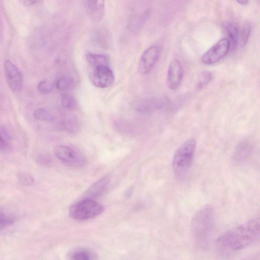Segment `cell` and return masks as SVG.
<instances>
[{
	"label": "cell",
	"mask_w": 260,
	"mask_h": 260,
	"mask_svg": "<svg viewBox=\"0 0 260 260\" xmlns=\"http://www.w3.org/2000/svg\"><path fill=\"white\" fill-rule=\"evenodd\" d=\"M258 217L229 230L216 240V246L222 253H231L247 248L259 239L260 225Z\"/></svg>",
	"instance_id": "cell-1"
},
{
	"label": "cell",
	"mask_w": 260,
	"mask_h": 260,
	"mask_svg": "<svg viewBox=\"0 0 260 260\" xmlns=\"http://www.w3.org/2000/svg\"><path fill=\"white\" fill-rule=\"evenodd\" d=\"M215 213L212 206L206 205L199 209L191 221V232L196 246L202 250L210 243L214 226Z\"/></svg>",
	"instance_id": "cell-2"
},
{
	"label": "cell",
	"mask_w": 260,
	"mask_h": 260,
	"mask_svg": "<svg viewBox=\"0 0 260 260\" xmlns=\"http://www.w3.org/2000/svg\"><path fill=\"white\" fill-rule=\"evenodd\" d=\"M196 141L193 138L186 140L175 151L172 160L174 174L178 178H183L188 171L196 148Z\"/></svg>",
	"instance_id": "cell-3"
},
{
	"label": "cell",
	"mask_w": 260,
	"mask_h": 260,
	"mask_svg": "<svg viewBox=\"0 0 260 260\" xmlns=\"http://www.w3.org/2000/svg\"><path fill=\"white\" fill-rule=\"evenodd\" d=\"M104 211V207L91 199L84 198L72 205L69 209L71 217L77 220L93 218Z\"/></svg>",
	"instance_id": "cell-4"
},
{
	"label": "cell",
	"mask_w": 260,
	"mask_h": 260,
	"mask_svg": "<svg viewBox=\"0 0 260 260\" xmlns=\"http://www.w3.org/2000/svg\"><path fill=\"white\" fill-rule=\"evenodd\" d=\"M54 152L58 159L69 166L79 168L86 164L83 154L70 146L58 145L54 148Z\"/></svg>",
	"instance_id": "cell-5"
},
{
	"label": "cell",
	"mask_w": 260,
	"mask_h": 260,
	"mask_svg": "<svg viewBox=\"0 0 260 260\" xmlns=\"http://www.w3.org/2000/svg\"><path fill=\"white\" fill-rule=\"evenodd\" d=\"M230 49L229 39L227 38L220 39L203 54L201 61L206 64L216 63L227 54Z\"/></svg>",
	"instance_id": "cell-6"
},
{
	"label": "cell",
	"mask_w": 260,
	"mask_h": 260,
	"mask_svg": "<svg viewBox=\"0 0 260 260\" xmlns=\"http://www.w3.org/2000/svg\"><path fill=\"white\" fill-rule=\"evenodd\" d=\"M89 78L91 82L99 88H107L114 82V76L108 66H101L92 68Z\"/></svg>",
	"instance_id": "cell-7"
},
{
	"label": "cell",
	"mask_w": 260,
	"mask_h": 260,
	"mask_svg": "<svg viewBox=\"0 0 260 260\" xmlns=\"http://www.w3.org/2000/svg\"><path fill=\"white\" fill-rule=\"evenodd\" d=\"M160 53L159 47L152 45L147 48L142 54L138 63V71L141 74L150 72L156 63Z\"/></svg>",
	"instance_id": "cell-8"
},
{
	"label": "cell",
	"mask_w": 260,
	"mask_h": 260,
	"mask_svg": "<svg viewBox=\"0 0 260 260\" xmlns=\"http://www.w3.org/2000/svg\"><path fill=\"white\" fill-rule=\"evenodd\" d=\"M4 70L9 87L14 92L20 91L23 84V76L20 70L9 60L5 62Z\"/></svg>",
	"instance_id": "cell-9"
},
{
	"label": "cell",
	"mask_w": 260,
	"mask_h": 260,
	"mask_svg": "<svg viewBox=\"0 0 260 260\" xmlns=\"http://www.w3.org/2000/svg\"><path fill=\"white\" fill-rule=\"evenodd\" d=\"M85 12L92 21H101L105 14V0H82Z\"/></svg>",
	"instance_id": "cell-10"
},
{
	"label": "cell",
	"mask_w": 260,
	"mask_h": 260,
	"mask_svg": "<svg viewBox=\"0 0 260 260\" xmlns=\"http://www.w3.org/2000/svg\"><path fill=\"white\" fill-rule=\"evenodd\" d=\"M183 69L180 61L174 59L169 64L167 71V84L170 89H177L180 85L183 78Z\"/></svg>",
	"instance_id": "cell-11"
},
{
	"label": "cell",
	"mask_w": 260,
	"mask_h": 260,
	"mask_svg": "<svg viewBox=\"0 0 260 260\" xmlns=\"http://www.w3.org/2000/svg\"><path fill=\"white\" fill-rule=\"evenodd\" d=\"M110 182V177L106 176L93 183L84 193V198L93 199L103 194Z\"/></svg>",
	"instance_id": "cell-12"
},
{
	"label": "cell",
	"mask_w": 260,
	"mask_h": 260,
	"mask_svg": "<svg viewBox=\"0 0 260 260\" xmlns=\"http://www.w3.org/2000/svg\"><path fill=\"white\" fill-rule=\"evenodd\" d=\"M222 27L228 36L230 49H235L239 43L240 31L238 25L234 22H224Z\"/></svg>",
	"instance_id": "cell-13"
},
{
	"label": "cell",
	"mask_w": 260,
	"mask_h": 260,
	"mask_svg": "<svg viewBox=\"0 0 260 260\" xmlns=\"http://www.w3.org/2000/svg\"><path fill=\"white\" fill-rule=\"evenodd\" d=\"M86 58L92 68L101 66H109L110 63L109 57L104 54L88 53L86 55Z\"/></svg>",
	"instance_id": "cell-14"
},
{
	"label": "cell",
	"mask_w": 260,
	"mask_h": 260,
	"mask_svg": "<svg viewBox=\"0 0 260 260\" xmlns=\"http://www.w3.org/2000/svg\"><path fill=\"white\" fill-rule=\"evenodd\" d=\"M251 152V147L247 142L240 143L236 148L234 158L236 161L241 162L247 159Z\"/></svg>",
	"instance_id": "cell-15"
},
{
	"label": "cell",
	"mask_w": 260,
	"mask_h": 260,
	"mask_svg": "<svg viewBox=\"0 0 260 260\" xmlns=\"http://www.w3.org/2000/svg\"><path fill=\"white\" fill-rule=\"evenodd\" d=\"M95 254L86 249H78L73 251L71 258L78 260H89L95 258Z\"/></svg>",
	"instance_id": "cell-16"
},
{
	"label": "cell",
	"mask_w": 260,
	"mask_h": 260,
	"mask_svg": "<svg viewBox=\"0 0 260 260\" xmlns=\"http://www.w3.org/2000/svg\"><path fill=\"white\" fill-rule=\"evenodd\" d=\"M34 116L38 120L51 121L54 119L53 115L47 110L43 108L36 109L34 112Z\"/></svg>",
	"instance_id": "cell-17"
},
{
	"label": "cell",
	"mask_w": 260,
	"mask_h": 260,
	"mask_svg": "<svg viewBox=\"0 0 260 260\" xmlns=\"http://www.w3.org/2000/svg\"><path fill=\"white\" fill-rule=\"evenodd\" d=\"M74 80L70 77H62L59 79L56 83V87L59 90H66L73 87Z\"/></svg>",
	"instance_id": "cell-18"
},
{
	"label": "cell",
	"mask_w": 260,
	"mask_h": 260,
	"mask_svg": "<svg viewBox=\"0 0 260 260\" xmlns=\"http://www.w3.org/2000/svg\"><path fill=\"white\" fill-rule=\"evenodd\" d=\"M15 221V218L13 216L0 211V231L12 224Z\"/></svg>",
	"instance_id": "cell-19"
},
{
	"label": "cell",
	"mask_w": 260,
	"mask_h": 260,
	"mask_svg": "<svg viewBox=\"0 0 260 260\" xmlns=\"http://www.w3.org/2000/svg\"><path fill=\"white\" fill-rule=\"evenodd\" d=\"M212 75L209 71H204L199 76L197 87L201 89L206 85L212 80Z\"/></svg>",
	"instance_id": "cell-20"
},
{
	"label": "cell",
	"mask_w": 260,
	"mask_h": 260,
	"mask_svg": "<svg viewBox=\"0 0 260 260\" xmlns=\"http://www.w3.org/2000/svg\"><path fill=\"white\" fill-rule=\"evenodd\" d=\"M251 31V27L249 24H245L239 34V42L242 46H244L247 43Z\"/></svg>",
	"instance_id": "cell-21"
},
{
	"label": "cell",
	"mask_w": 260,
	"mask_h": 260,
	"mask_svg": "<svg viewBox=\"0 0 260 260\" xmlns=\"http://www.w3.org/2000/svg\"><path fill=\"white\" fill-rule=\"evenodd\" d=\"M19 182L23 185H30L34 182L33 177L26 173H20L17 176Z\"/></svg>",
	"instance_id": "cell-22"
},
{
	"label": "cell",
	"mask_w": 260,
	"mask_h": 260,
	"mask_svg": "<svg viewBox=\"0 0 260 260\" xmlns=\"http://www.w3.org/2000/svg\"><path fill=\"white\" fill-rule=\"evenodd\" d=\"M61 104L64 108L68 109H72L74 108L75 105V100L71 95L64 94L62 97Z\"/></svg>",
	"instance_id": "cell-23"
},
{
	"label": "cell",
	"mask_w": 260,
	"mask_h": 260,
	"mask_svg": "<svg viewBox=\"0 0 260 260\" xmlns=\"http://www.w3.org/2000/svg\"><path fill=\"white\" fill-rule=\"evenodd\" d=\"M52 89V84L47 80L41 81L38 85V90L42 93H48L51 91Z\"/></svg>",
	"instance_id": "cell-24"
},
{
	"label": "cell",
	"mask_w": 260,
	"mask_h": 260,
	"mask_svg": "<svg viewBox=\"0 0 260 260\" xmlns=\"http://www.w3.org/2000/svg\"><path fill=\"white\" fill-rule=\"evenodd\" d=\"M10 148V144L8 141V138L4 136L3 134H0V150L6 151Z\"/></svg>",
	"instance_id": "cell-25"
},
{
	"label": "cell",
	"mask_w": 260,
	"mask_h": 260,
	"mask_svg": "<svg viewBox=\"0 0 260 260\" xmlns=\"http://www.w3.org/2000/svg\"><path fill=\"white\" fill-rule=\"evenodd\" d=\"M39 0H19L20 3L24 6H31L36 4Z\"/></svg>",
	"instance_id": "cell-26"
},
{
	"label": "cell",
	"mask_w": 260,
	"mask_h": 260,
	"mask_svg": "<svg viewBox=\"0 0 260 260\" xmlns=\"http://www.w3.org/2000/svg\"><path fill=\"white\" fill-rule=\"evenodd\" d=\"M39 162L41 164L46 165L50 162V158L47 156H41L39 158Z\"/></svg>",
	"instance_id": "cell-27"
},
{
	"label": "cell",
	"mask_w": 260,
	"mask_h": 260,
	"mask_svg": "<svg viewBox=\"0 0 260 260\" xmlns=\"http://www.w3.org/2000/svg\"><path fill=\"white\" fill-rule=\"evenodd\" d=\"M239 4L242 5H247L249 0H236Z\"/></svg>",
	"instance_id": "cell-28"
}]
</instances>
